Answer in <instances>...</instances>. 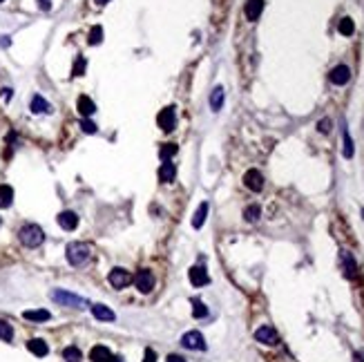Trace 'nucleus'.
Listing matches in <instances>:
<instances>
[{"instance_id": "ea45409f", "label": "nucleus", "mask_w": 364, "mask_h": 362, "mask_svg": "<svg viewBox=\"0 0 364 362\" xmlns=\"http://www.w3.org/2000/svg\"><path fill=\"white\" fill-rule=\"evenodd\" d=\"M11 99V89L7 87V89H3V101H9Z\"/></svg>"}, {"instance_id": "e433bc0d", "label": "nucleus", "mask_w": 364, "mask_h": 362, "mask_svg": "<svg viewBox=\"0 0 364 362\" xmlns=\"http://www.w3.org/2000/svg\"><path fill=\"white\" fill-rule=\"evenodd\" d=\"M38 7H41L43 11H49L52 9V0H38Z\"/></svg>"}, {"instance_id": "39448f33", "label": "nucleus", "mask_w": 364, "mask_h": 362, "mask_svg": "<svg viewBox=\"0 0 364 362\" xmlns=\"http://www.w3.org/2000/svg\"><path fill=\"white\" fill-rule=\"evenodd\" d=\"M181 344L186 349H194V351H204V349H206V340H204V336H201L199 331L186 333V336L181 338Z\"/></svg>"}, {"instance_id": "412c9836", "label": "nucleus", "mask_w": 364, "mask_h": 362, "mask_svg": "<svg viewBox=\"0 0 364 362\" xmlns=\"http://www.w3.org/2000/svg\"><path fill=\"white\" fill-rule=\"evenodd\" d=\"M14 201V188L7 184H0V208H9Z\"/></svg>"}, {"instance_id": "2f4dec72", "label": "nucleus", "mask_w": 364, "mask_h": 362, "mask_svg": "<svg viewBox=\"0 0 364 362\" xmlns=\"http://www.w3.org/2000/svg\"><path fill=\"white\" fill-rule=\"evenodd\" d=\"M353 152H355V148H353V139L349 137V132L344 130V157L346 159H351L353 157Z\"/></svg>"}, {"instance_id": "473e14b6", "label": "nucleus", "mask_w": 364, "mask_h": 362, "mask_svg": "<svg viewBox=\"0 0 364 362\" xmlns=\"http://www.w3.org/2000/svg\"><path fill=\"white\" fill-rule=\"evenodd\" d=\"M72 74H74V76H83V74H85V58H83V56H78V58H76Z\"/></svg>"}, {"instance_id": "ddd939ff", "label": "nucleus", "mask_w": 364, "mask_h": 362, "mask_svg": "<svg viewBox=\"0 0 364 362\" xmlns=\"http://www.w3.org/2000/svg\"><path fill=\"white\" fill-rule=\"evenodd\" d=\"M264 11V0H248L246 3V18L248 20H257Z\"/></svg>"}, {"instance_id": "f3484780", "label": "nucleus", "mask_w": 364, "mask_h": 362, "mask_svg": "<svg viewBox=\"0 0 364 362\" xmlns=\"http://www.w3.org/2000/svg\"><path fill=\"white\" fill-rule=\"evenodd\" d=\"M175 177H177V166L172 161H163V166L159 168V179L163 181V184H170Z\"/></svg>"}, {"instance_id": "49530a36", "label": "nucleus", "mask_w": 364, "mask_h": 362, "mask_svg": "<svg viewBox=\"0 0 364 362\" xmlns=\"http://www.w3.org/2000/svg\"><path fill=\"white\" fill-rule=\"evenodd\" d=\"M0 224H3V222H0Z\"/></svg>"}, {"instance_id": "dca6fc26", "label": "nucleus", "mask_w": 364, "mask_h": 362, "mask_svg": "<svg viewBox=\"0 0 364 362\" xmlns=\"http://www.w3.org/2000/svg\"><path fill=\"white\" fill-rule=\"evenodd\" d=\"M78 112H81L83 118H87L96 112V105H94V101L89 96H78Z\"/></svg>"}, {"instance_id": "7c9ffc66", "label": "nucleus", "mask_w": 364, "mask_h": 362, "mask_svg": "<svg viewBox=\"0 0 364 362\" xmlns=\"http://www.w3.org/2000/svg\"><path fill=\"white\" fill-rule=\"evenodd\" d=\"M101 41H103V27L96 25V27H92V32H89V45H98Z\"/></svg>"}, {"instance_id": "37998d69", "label": "nucleus", "mask_w": 364, "mask_h": 362, "mask_svg": "<svg viewBox=\"0 0 364 362\" xmlns=\"http://www.w3.org/2000/svg\"><path fill=\"white\" fill-rule=\"evenodd\" d=\"M110 362H121V358H110Z\"/></svg>"}, {"instance_id": "79ce46f5", "label": "nucleus", "mask_w": 364, "mask_h": 362, "mask_svg": "<svg viewBox=\"0 0 364 362\" xmlns=\"http://www.w3.org/2000/svg\"><path fill=\"white\" fill-rule=\"evenodd\" d=\"M96 5H105V3H110V0H94Z\"/></svg>"}, {"instance_id": "20e7f679", "label": "nucleus", "mask_w": 364, "mask_h": 362, "mask_svg": "<svg viewBox=\"0 0 364 362\" xmlns=\"http://www.w3.org/2000/svg\"><path fill=\"white\" fill-rule=\"evenodd\" d=\"M156 123H159V128L163 130V132H170V130H175L177 126V112L175 107H163V110L159 112V116H156Z\"/></svg>"}, {"instance_id": "5701e85b", "label": "nucleus", "mask_w": 364, "mask_h": 362, "mask_svg": "<svg viewBox=\"0 0 364 362\" xmlns=\"http://www.w3.org/2000/svg\"><path fill=\"white\" fill-rule=\"evenodd\" d=\"M223 94H226V92H223V87H215V89H212V94H210V107H212L215 112L221 110V105H223Z\"/></svg>"}, {"instance_id": "6ab92c4d", "label": "nucleus", "mask_w": 364, "mask_h": 362, "mask_svg": "<svg viewBox=\"0 0 364 362\" xmlns=\"http://www.w3.org/2000/svg\"><path fill=\"white\" fill-rule=\"evenodd\" d=\"M110 358H112L110 349L108 347H101V344L92 347V351H89V360H92V362H110Z\"/></svg>"}, {"instance_id": "58836bf2", "label": "nucleus", "mask_w": 364, "mask_h": 362, "mask_svg": "<svg viewBox=\"0 0 364 362\" xmlns=\"http://www.w3.org/2000/svg\"><path fill=\"white\" fill-rule=\"evenodd\" d=\"M0 47H9V38L7 36H0Z\"/></svg>"}, {"instance_id": "c85d7f7f", "label": "nucleus", "mask_w": 364, "mask_h": 362, "mask_svg": "<svg viewBox=\"0 0 364 362\" xmlns=\"http://www.w3.org/2000/svg\"><path fill=\"white\" fill-rule=\"evenodd\" d=\"M11 338H14V329H11V324L9 322H5V320H0V340L9 342Z\"/></svg>"}, {"instance_id": "a878e982", "label": "nucleus", "mask_w": 364, "mask_h": 362, "mask_svg": "<svg viewBox=\"0 0 364 362\" xmlns=\"http://www.w3.org/2000/svg\"><path fill=\"white\" fill-rule=\"evenodd\" d=\"M177 155V145L175 143H166L163 148L159 150V157H161V161H170L172 157Z\"/></svg>"}, {"instance_id": "c03bdc74", "label": "nucleus", "mask_w": 364, "mask_h": 362, "mask_svg": "<svg viewBox=\"0 0 364 362\" xmlns=\"http://www.w3.org/2000/svg\"><path fill=\"white\" fill-rule=\"evenodd\" d=\"M362 217H364V210H362Z\"/></svg>"}, {"instance_id": "f704fd0d", "label": "nucleus", "mask_w": 364, "mask_h": 362, "mask_svg": "<svg viewBox=\"0 0 364 362\" xmlns=\"http://www.w3.org/2000/svg\"><path fill=\"white\" fill-rule=\"evenodd\" d=\"M317 130H320L322 134H328V132H331V118H322V121L317 123Z\"/></svg>"}, {"instance_id": "aec40b11", "label": "nucleus", "mask_w": 364, "mask_h": 362, "mask_svg": "<svg viewBox=\"0 0 364 362\" xmlns=\"http://www.w3.org/2000/svg\"><path fill=\"white\" fill-rule=\"evenodd\" d=\"M22 318L29 320V322H47L52 315H49V311H45V309H36V311H25Z\"/></svg>"}, {"instance_id": "f03ea898", "label": "nucleus", "mask_w": 364, "mask_h": 362, "mask_svg": "<svg viewBox=\"0 0 364 362\" xmlns=\"http://www.w3.org/2000/svg\"><path fill=\"white\" fill-rule=\"evenodd\" d=\"M65 255L72 266H81L89 259V246L83 244V242H72V244H67Z\"/></svg>"}, {"instance_id": "393cba45", "label": "nucleus", "mask_w": 364, "mask_h": 362, "mask_svg": "<svg viewBox=\"0 0 364 362\" xmlns=\"http://www.w3.org/2000/svg\"><path fill=\"white\" fill-rule=\"evenodd\" d=\"M63 358H65V362H81L83 353H81V349H76V347H67L63 351Z\"/></svg>"}, {"instance_id": "4c0bfd02", "label": "nucleus", "mask_w": 364, "mask_h": 362, "mask_svg": "<svg viewBox=\"0 0 364 362\" xmlns=\"http://www.w3.org/2000/svg\"><path fill=\"white\" fill-rule=\"evenodd\" d=\"M166 360H168V362H186V360H183V358H181V355H172V353H170V355H168V358H166Z\"/></svg>"}, {"instance_id": "9b49d317", "label": "nucleus", "mask_w": 364, "mask_h": 362, "mask_svg": "<svg viewBox=\"0 0 364 362\" xmlns=\"http://www.w3.org/2000/svg\"><path fill=\"white\" fill-rule=\"evenodd\" d=\"M188 277H190V282H192L194 286H206L210 282L208 270H206L204 266H192L190 268V273H188Z\"/></svg>"}, {"instance_id": "bb28decb", "label": "nucleus", "mask_w": 364, "mask_h": 362, "mask_svg": "<svg viewBox=\"0 0 364 362\" xmlns=\"http://www.w3.org/2000/svg\"><path fill=\"white\" fill-rule=\"evenodd\" d=\"M338 29H340L342 36H351V34L355 32V25H353V20L351 18H342L340 20V25H338Z\"/></svg>"}, {"instance_id": "6e6552de", "label": "nucleus", "mask_w": 364, "mask_h": 362, "mask_svg": "<svg viewBox=\"0 0 364 362\" xmlns=\"http://www.w3.org/2000/svg\"><path fill=\"white\" fill-rule=\"evenodd\" d=\"M244 184H246V188H250L253 192H259L264 188V174L259 170H248L244 174Z\"/></svg>"}, {"instance_id": "b1692460", "label": "nucleus", "mask_w": 364, "mask_h": 362, "mask_svg": "<svg viewBox=\"0 0 364 362\" xmlns=\"http://www.w3.org/2000/svg\"><path fill=\"white\" fill-rule=\"evenodd\" d=\"M340 257H342V264H344V275H346V277H355V270H357V268H355L353 257H351L349 253H342Z\"/></svg>"}, {"instance_id": "a19ab883", "label": "nucleus", "mask_w": 364, "mask_h": 362, "mask_svg": "<svg viewBox=\"0 0 364 362\" xmlns=\"http://www.w3.org/2000/svg\"><path fill=\"white\" fill-rule=\"evenodd\" d=\"M355 362H364V349L360 353H355Z\"/></svg>"}, {"instance_id": "c756f323", "label": "nucleus", "mask_w": 364, "mask_h": 362, "mask_svg": "<svg viewBox=\"0 0 364 362\" xmlns=\"http://www.w3.org/2000/svg\"><path fill=\"white\" fill-rule=\"evenodd\" d=\"M244 217H246V222H257V219L261 217V208L259 206H248L244 210Z\"/></svg>"}, {"instance_id": "cd10ccee", "label": "nucleus", "mask_w": 364, "mask_h": 362, "mask_svg": "<svg viewBox=\"0 0 364 362\" xmlns=\"http://www.w3.org/2000/svg\"><path fill=\"white\" fill-rule=\"evenodd\" d=\"M192 315L194 318H206L208 315V307L201 299H192Z\"/></svg>"}, {"instance_id": "2eb2a0df", "label": "nucleus", "mask_w": 364, "mask_h": 362, "mask_svg": "<svg viewBox=\"0 0 364 362\" xmlns=\"http://www.w3.org/2000/svg\"><path fill=\"white\" fill-rule=\"evenodd\" d=\"M58 224H60V228H65V230H74L76 226H78L76 213H72V210L60 213V215H58Z\"/></svg>"}, {"instance_id": "9d476101", "label": "nucleus", "mask_w": 364, "mask_h": 362, "mask_svg": "<svg viewBox=\"0 0 364 362\" xmlns=\"http://www.w3.org/2000/svg\"><path fill=\"white\" fill-rule=\"evenodd\" d=\"M255 340L261 342V344H277V331L273 329V326H259V329L255 331Z\"/></svg>"}, {"instance_id": "f257e3e1", "label": "nucleus", "mask_w": 364, "mask_h": 362, "mask_svg": "<svg viewBox=\"0 0 364 362\" xmlns=\"http://www.w3.org/2000/svg\"><path fill=\"white\" fill-rule=\"evenodd\" d=\"M20 242L25 244L27 248H36V246H41L43 242H45V233H43V228L41 226H36V224H27V226H22L20 228Z\"/></svg>"}, {"instance_id": "7ed1b4c3", "label": "nucleus", "mask_w": 364, "mask_h": 362, "mask_svg": "<svg viewBox=\"0 0 364 362\" xmlns=\"http://www.w3.org/2000/svg\"><path fill=\"white\" fill-rule=\"evenodd\" d=\"M52 299L63 307H72V309H83L87 307V302L83 297L74 295V293H67V291H52Z\"/></svg>"}, {"instance_id": "a18cd8bd", "label": "nucleus", "mask_w": 364, "mask_h": 362, "mask_svg": "<svg viewBox=\"0 0 364 362\" xmlns=\"http://www.w3.org/2000/svg\"><path fill=\"white\" fill-rule=\"evenodd\" d=\"M0 3H5V0H0Z\"/></svg>"}, {"instance_id": "1a4fd4ad", "label": "nucleus", "mask_w": 364, "mask_h": 362, "mask_svg": "<svg viewBox=\"0 0 364 362\" xmlns=\"http://www.w3.org/2000/svg\"><path fill=\"white\" fill-rule=\"evenodd\" d=\"M333 85H346V83L351 81V70L346 65H338L331 70V74H328Z\"/></svg>"}, {"instance_id": "f8f14e48", "label": "nucleus", "mask_w": 364, "mask_h": 362, "mask_svg": "<svg viewBox=\"0 0 364 362\" xmlns=\"http://www.w3.org/2000/svg\"><path fill=\"white\" fill-rule=\"evenodd\" d=\"M92 315L101 322H114L116 320V313L105 307V304H92Z\"/></svg>"}, {"instance_id": "0eeeda50", "label": "nucleus", "mask_w": 364, "mask_h": 362, "mask_svg": "<svg viewBox=\"0 0 364 362\" xmlns=\"http://www.w3.org/2000/svg\"><path fill=\"white\" fill-rule=\"evenodd\" d=\"M134 284L141 293H150L154 288V275L150 270H139L137 277H134Z\"/></svg>"}, {"instance_id": "4468645a", "label": "nucleus", "mask_w": 364, "mask_h": 362, "mask_svg": "<svg viewBox=\"0 0 364 362\" xmlns=\"http://www.w3.org/2000/svg\"><path fill=\"white\" fill-rule=\"evenodd\" d=\"M27 349L36 355V358H43V355H47L49 353V347H47V342L41 340V338H34V340L27 342Z\"/></svg>"}, {"instance_id": "a211bd4d", "label": "nucleus", "mask_w": 364, "mask_h": 362, "mask_svg": "<svg viewBox=\"0 0 364 362\" xmlns=\"http://www.w3.org/2000/svg\"><path fill=\"white\" fill-rule=\"evenodd\" d=\"M31 112L34 114H49V112H52V105H49L41 94H36L31 99Z\"/></svg>"}, {"instance_id": "4be33fe9", "label": "nucleus", "mask_w": 364, "mask_h": 362, "mask_svg": "<svg viewBox=\"0 0 364 362\" xmlns=\"http://www.w3.org/2000/svg\"><path fill=\"white\" fill-rule=\"evenodd\" d=\"M206 217H208V201L199 203L197 213H194V217H192V226H194V228H201L204 222H206Z\"/></svg>"}, {"instance_id": "c9c22d12", "label": "nucleus", "mask_w": 364, "mask_h": 362, "mask_svg": "<svg viewBox=\"0 0 364 362\" xmlns=\"http://www.w3.org/2000/svg\"><path fill=\"white\" fill-rule=\"evenodd\" d=\"M143 362H156V353L152 349H145V355H143Z\"/></svg>"}, {"instance_id": "423d86ee", "label": "nucleus", "mask_w": 364, "mask_h": 362, "mask_svg": "<svg viewBox=\"0 0 364 362\" xmlns=\"http://www.w3.org/2000/svg\"><path fill=\"white\" fill-rule=\"evenodd\" d=\"M108 280H110V284L114 288H125L132 282V275L127 273V270H123V268H114V270H110Z\"/></svg>"}, {"instance_id": "72a5a7b5", "label": "nucleus", "mask_w": 364, "mask_h": 362, "mask_svg": "<svg viewBox=\"0 0 364 362\" xmlns=\"http://www.w3.org/2000/svg\"><path fill=\"white\" fill-rule=\"evenodd\" d=\"M81 130L85 134H94V132H96V126H94L89 118H83V121H81Z\"/></svg>"}]
</instances>
